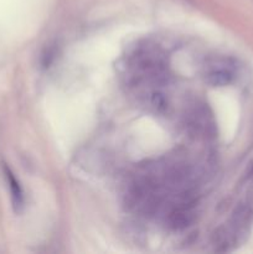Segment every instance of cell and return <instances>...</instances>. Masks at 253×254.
Returning a JSON list of instances; mask_svg holds the SVG:
<instances>
[{
  "label": "cell",
  "mask_w": 253,
  "mask_h": 254,
  "mask_svg": "<svg viewBox=\"0 0 253 254\" xmlns=\"http://www.w3.org/2000/svg\"><path fill=\"white\" fill-rule=\"evenodd\" d=\"M189 126L198 135H213V131H215V123H213L212 117L207 112V108H203V107H196L191 112L189 117Z\"/></svg>",
  "instance_id": "cell-1"
},
{
  "label": "cell",
  "mask_w": 253,
  "mask_h": 254,
  "mask_svg": "<svg viewBox=\"0 0 253 254\" xmlns=\"http://www.w3.org/2000/svg\"><path fill=\"white\" fill-rule=\"evenodd\" d=\"M205 79L210 86L223 87L232 82L233 73L227 67H212L206 72Z\"/></svg>",
  "instance_id": "cell-2"
},
{
  "label": "cell",
  "mask_w": 253,
  "mask_h": 254,
  "mask_svg": "<svg viewBox=\"0 0 253 254\" xmlns=\"http://www.w3.org/2000/svg\"><path fill=\"white\" fill-rule=\"evenodd\" d=\"M4 175L5 179H6L7 186H9L12 206H14V208L16 211L21 210L22 206H24V192L21 190V186H20L19 181L14 176V174L6 166H4Z\"/></svg>",
  "instance_id": "cell-3"
},
{
  "label": "cell",
  "mask_w": 253,
  "mask_h": 254,
  "mask_svg": "<svg viewBox=\"0 0 253 254\" xmlns=\"http://www.w3.org/2000/svg\"><path fill=\"white\" fill-rule=\"evenodd\" d=\"M193 220V212L191 207L189 206H181V207L175 208L169 215V223L171 227L176 228V230H181L189 226V223L192 222Z\"/></svg>",
  "instance_id": "cell-4"
},
{
  "label": "cell",
  "mask_w": 253,
  "mask_h": 254,
  "mask_svg": "<svg viewBox=\"0 0 253 254\" xmlns=\"http://www.w3.org/2000/svg\"><path fill=\"white\" fill-rule=\"evenodd\" d=\"M149 103L150 106L155 109L159 113H163V112L166 111L168 108V101L164 97V94L159 93V92H153L150 94V98H149Z\"/></svg>",
  "instance_id": "cell-5"
}]
</instances>
